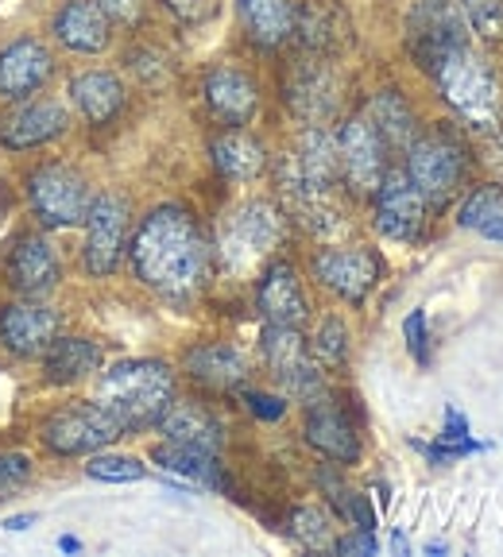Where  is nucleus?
Wrapping results in <instances>:
<instances>
[{
    "label": "nucleus",
    "mask_w": 503,
    "mask_h": 557,
    "mask_svg": "<svg viewBox=\"0 0 503 557\" xmlns=\"http://www.w3.org/2000/svg\"><path fill=\"white\" fill-rule=\"evenodd\" d=\"M132 275L171 302H186L206 287L213 244L186 206H156L128 240Z\"/></svg>",
    "instance_id": "f257e3e1"
},
{
    "label": "nucleus",
    "mask_w": 503,
    "mask_h": 557,
    "mask_svg": "<svg viewBox=\"0 0 503 557\" xmlns=\"http://www.w3.org/2000/svg\"><path fill=\"white\" fill-rule=\"evenodd\" d=\"M430 82L438 86L442 101L453 109L465 128L473 132H495L503 128V82L500 70L492 66L484 51L473 44H461L445 51L438 62L426 66Z\"/></svg>",
    "instance_id": "f03ea898"
},
{
    "label": "nucleus",
    "mask_w": 503,
    "mask_h": 557,
    "mask_svg": "<svg viewBox=\"0 0 503 557\" xmlns=\"http://www.w3.org/2000/svg\"><path fill=\"white\" fill-rule=\"evenodd\" d=\"M179 395V375L163 360H116L97 375L94 399L121 422L124 434H139L159 422Z\"/></svg>",
    "instance_id": "7ed1b4c3"
},
{
    "label": "nucleus",
    "mask_w": 503,
    "mask_h": 557,
    "mask_svg": "<svg viewBox=\"0 0 503 557\" xmlns=\"http://www.w3.org/2000/svg\"><path fill=\"white\" fill-rule=\"evenodd\" d=\"M407 178L418 194H422L430 213H442L453 198L461 194L465 178H469V156L465 144L453 128H430L418 132L407 148Z\"/></svg>",
    "instance_id": "20e7f679"
},
{
    "label": "nucleus",
    "mask_w": 503,
    "mask_h": 557,
    "mask_svg": "<svg viewBox=\"0 0 503 557\" xmlns=\"http://www.w3.org/2000/svg\"><path fill=\"white\" fill-rule=\"evenodd\" d=\"M286 240V213L268 198H248L225 218L213 244V256L225 263L229 271L244 275L252 271L263 256H271L279 244Z\"/></svg>",
    "instance_id": "39448f33"
},
{
    "label": "nucleus",
    "mask_w": 503,
    "mask_h": 557,
    "mask_svg": "<svg viewBox=\"0 0 503 557\" xmlns=\"http://www.w3.org/2000/svg\"><path fill=\"white\" fill-rule=\"evenodd\" d=\"M24 194H27L32 218L39 221V228H47V233L86 225L89 201H94L86 174L59 163V159L35 163L24 178Z\"/></svg>",
    "instance_id": "423d86ee"
},
{
    "label": "nucleus",
    "mask_w": 503,
    "mask_h": 557,
    "mask_svg": "<svg viewBox=\"0 0 503 557\" xmlns=\"http://www.w3.org/2000/svg\"><path fill=\"white\" fill-rule=\"evenodd\" d=\"M283 101L291 116L303 124H333L345 101V78L338 59L326 54H298L283 74Z\"/></svg>",
    "instance_id": "0eeeda50"
},
{
    "label": "nucleus",
    "mask_w": 503,
    "mask_h": 557,
    "mask_svg": "<svg viewBox=\"0 0 503 557\" xmlns=\"http://www.w3.org/2000/svg\"><path fill=\"white\" fill-rule=\"evenodd\" d=\"M116 437H124L121 422L97 399L70 403L39 422V445L51 457H89V453L109 449Z\"/></svg>",
    "instance_id": "6e6552de"
},
{
    "label": "nucleus",
    "mask_w": 503,
    "mask_h": 557,
    "mask_svg": "<svg viewBox=\"0 0 503 557\" xmlns=\"http://www.w3.org/2000/svg\"><path fill=\"white\" fill-rule=\"evenodd\" d=\"M0 278L16 298H47L62 283V256L47 228L16 233L0 260Z\"/></svg>",
    "instance_id": "1a4fd4ad"
},
{
    "label": "nucleus",
    "mask_w": 503,
    "mask_h": 557,
    "mask_svg": "<svg viewBox=\"0 0 503 557\" xmlns=\"http://www.w3.org/2000/svg\"><path fill=\"white\" fill-rule=\"evenodd\" d=\"M338 151H341V183L353 198L368 201L380 190L383 174L391 171V148L376 132V124L365 113L348 116L338 128Z\"/></svg>",
    "instance_id": "9d476101"
},
{
    "label": "nucleus",
    "mask_w": 503,
    "mask_h": 557,
    "mask_svg": "<svg viewBox=\"0 0 503 557\" xmlns=\"http://www.w3.org/2000/svg\"><path fill=\"white\" fill-rule=\"evenodd\" d=\"M128 198L116 190L94 194L86 213V248H82V268L94 278H109L121 260L128 256Z\"/></svg>",
    "instance_id": "9b49d317"
},
{
    "label": "nucleus",
    "mask_w": 503,
    "mask_h": 557,
    "mask_svg": "<svg viewBox=\"0 0 503 557\" xmlns=\"http://www.w3.org/2000/svg\"><path fill=\"white\" fill-rule=\"evenodd\" d=\"M260 352H263V364H268V372L283 383L286 399L310 403L314 395L326 392L321 368L314 364L310 345H306V337H303V330H298V325H263Z\"/></svg>",
    "instance_id": "f8f14e48"
},
{
    "label": "nucleus",
    "mask_w": 503,
    "mask_h": 557,
    "mask_svg": "<svg viewBox=\"0 0 503 557\" xmlns=\"http://www.w3.org/2000/svg\"><path fill=\"white\" fill-rule=\"evenodd\" d=\"M310 268L321 287L345 298L348 306H360L383 278V256L365 244H345V248H321Z\"/></svg>",
    "instance_id": "ddd939ff"
},
{
    "label": "nucleus",
    "mask_w": 503,
    "mask_h": 557,
    "mask_svg": "<svg viewBox=\"0 0 503 557\" xmlns=\"http://www.w3.org/2000/svg\"><path fill=\"white\" fill-rule=\"evenodd\" d=\"M469 44V24L457 0H418L407 16V51L418 66H430L445 51Z\"/></svg>",
    "instance_id": "4468645a"
},
{
    "label": "nucleus",
    "mask_w": 503,
    "mask_h": 557,
    "mask_svg": "<svg viewBox=\"0 0 503 557\" xmlns=\"http://www.w3.org/2000/svg\"><path fill=\"white\" fill-rule=\"evenodd\" d=\"M62 333V313L44 298H16L0 306V348L16 360H39Z\"/></svg>",
    "instance_id": "2eb2a0df"
},
{
    "label": "nucleus",
    "mask_w": 503,
    "mask_h": 557,
    "mask_svg": "<svg viewBox=\"0 0 503 557\" xmlns=\"http://www.w3.org/2000/svg\"><path fill=\"white\" fill-rule=\"evenodd\" d=\"M201 101L209 116L225 128H244L260 113V82L236 62H213L201 74Z\"/></svg>",
    "instance_id": "dca6fc26"
},
{
    "label": "nucleus",
    "mask_w": 503,
    "mask_h": 557,
    "mask_svg": "<svg viewBox=\"0 0 503 557\" xmlns=\"http://www.w3.org/2000/svg\"><path fill=\"white\" fill-rule=\"evenodd\" d=\"M70 132V113L66 104L54 97H27L16 101L9 113L0 116V148L4 151H32L59 144Z\"/></svg>",
    "instance_id": "f3484780"
},
{
    "label": "nucleus",
    "mask_w": 503,
    "mask_h": 557,
    "mask_svg": "<svg viewBox=\"0 0 503 557\" xmlns=\"http://www.w3.org/2000/svg\"><path fill=\"white\" fill-rule=\"evenodd\" d=\"M426 213H430V209H426L422 194L410 186L407 171H395V166H391V171L383 174L380 190L372 194L376 233L388 236V240L415 244L426 228Z\"/></svg>",
    "instance_id": "a211bd4d"
},
{
    "label": "nucleus",
    "mask_w": 503,
    "mask_h": 557,
    "mask_svg": "<svg viewBox=\"0 0 503 557\" xmlns=\"http://www.w3.org/2000/svg\"><path fill=\"white\" fill-rule=\"evenodd\" d=\"M54 62L51 47L44 39H35V35H20L12 44L0 47V101H27V97L44 94L51 86Z\"/></svg>",
    "instance_id": "6ab92c4d"
},
{
    "label": "nucleus",
    "mask_w": 503,
    "mask_h": 557,
    "mask_svg": "<svg viewBox=\"0 0 503 557\" xmlns=\"http://www.w3.org/2000/svg\"><path fill=\"white\" fill-rule=\"evenodd\" d=\"M306 54H326L341 59L353 47L356 24L348 16L345 0H298L295 4V35H291Z\"/></svg>",
    "instance_id": "aec40b11"
},
{
    "label": "nucleus",
    "mask_w": 503,
    "mask_h": 557,
    "mask_svg": "<svg viewBox=\"0 0 503 557\" xmlns=\"http://www.w3.org/2000/svg\"><path fill=\"white\" fill-rule=\"evenodd\" d=\"M303 437H306L310 449H318L326 461L341 465V469L360 461V434H356V426L348 422L345 407H341L330 392L314 395V399L306 403Z\"/></svg>",
    "instance_id": "412c9836"
},
{
    "label": "nucleus",
    "mask_w": 503,
    "mask_h": 557,
    "mask_svg": "<svg viewBox=\"0 0 503 557\" xmlns=\"http://www.w3.org/2000/svg\"><path fill=\"white\" fill-rule=\"evenodd\" d=\"M51 39L70 54H105L113 47V20L94 0H62L51 16Z\"/></svg>",
    "instance_id": "4be33fe9"
},
{
    "label": "nucleus",
    "mask_w": 503,
    "mask_h": 557,
    "mask_svg": "<svg viewBox=\"0 0 503 557\" xmlns=\"http://www.w3.org/2000/svg\"><path fill=\"white\" fill-rule=\"evenodd\" d=\"M256 310L268 325H298L303 330L310 318V298H306L295 263L275 260L263 268L260 287H256Z\"/></svg>",
    "instance_id": "5701e85b"
},
{
    "label": "nucleus",
    "mask_w": 503,
    "mask_h": 557,
    "mask_svg": "<svg viewBox=\"0 0 503 557\" xmlns=\"http://www.w3.org/2000/svg\"><path fill=\"white\" fill-rule=\"evenodd\" d=\"M183 372L194 383L209 387V392H241L244 383H248L252 364L241 348L229 345V341H206V345L186 348Z\"/></svg>",
    "instance_id": "b1692460"
},
{
    "label": "nucleus",
    "mask_w": 503,
    "mask_h": 557,
    "mask_svg": "<svg viewBox=\"0 0 503 557\" xmlns=\"http://www.w3.org/2000/svg\"><path fill=\"white\" fill-rule=\"evenodd\" d=\"M66 94L78 109V116L94 128H105V124H113L116 116L124 113V104H128V89L116 74L109 70H82L74 78L66 82Z\"/></svg>",
    "instance_id": "393cba45"
},
{
    "label": "nucleus",
    "mask_w": 503,
    "mask_h": 557,
    "mask_svg": "<svg viewBox=\"0 0 503 557\" xmlns=\"http://www.w3.org/2000/svg\"><path fill=\"white\" fill-rule=\"evenodd\" d=\"M298 0H236V24L256 51H279L295 35Z\"/></svg>",
    "instance_id": "a878e982"
},
{
    "label": "nucleus",
    "mask_w": 503,
    "mask_h": 557,
    "mask_svg": "<svg viewBox=\"0 0 503 557\" xmlns=\"http://www.w3.org/2000/svg\"><path fill=\"white\" fill-rule=\"evenodd\" d=\"M156 430L163 434V442L194 445V449H206V453H221V445H225V430H221L218 418L209 414L201 403L179 399V395H174L171 407L159 414Z\"/></svg>",
    "instance_id": "bb28decb"
},
{
    "label": "nucleus",
    "mask_w": 503,
    "mask_h": 557,
    "mask_svg": "<svg viewBox=\"0 0 503 557\" xmlns=\"http://www.w3.org/2000/svg\"><path fill=\"white\" fill-rule=\"evenodd\" d=\"M209 163L225 183H256L268 171V148L244 128H225L209 144Z\"/></svg>",
    "instance_id": "cd10ccee"
},
{
    "label": "nucleus",
    "mask_w": 503,
    "mask_h": 557,
    "mask_svg": "<svg viewBox=\"0 0 503 557\" xmlns=\"http://www.w3.org/2000/svg\"><path fill=\"white\" fill-rule=\"evenodd\" d=\"M101 360H105V352L97 341L59 333V337L51 341V348L39 357V364H44V383L70 387V383H82L94 372H101Z\"/></svg>",
    "instance_id": "c85d7f7f"
},
{
    "label": "nucleus",
    "mask_w": 503,
    "mask_h": 557,
    "mask_svg": "<svg viewBox=\"0 0 503 557\" xmlns=\"http://www.w3.org/2000/svg\"><path fill=\"white\" fill-rule=\"evenodd\" d=\"M365 116L376 124V132L383 136V144H388L391 151H407L410 148V139L418 136V113H415V104L407 101V94L395 86H383L376 89L372 97H368V109Z\"/></svg>",
    "instance_id": "c756f323"
},
{
    "label": "nucleus",
    "mask_w": 503,
    "mask_h": 557,
    "mask_svg": "<svg viewBox=\"0 0 503 557\" xmlns=\"http://www.w3.org/2000/svg\"><path fill=\"white\" fill-rule=\"evenodd\" d=\"M151 461L194 487H213V492L225 487V472H221L218 453L194 449V445H179V442H163L151 449Z\"/></svg>",
    "instance_id": "7c9ffc66"
},
{
    "label": "nucleus",
    "mask_w": 503,
    "mask_h": 557,
    "mask_svg": "<svg viewBox=\"0 0 503 557\" xmlns=\"http://www.w3.org/2000/svg\"><path fill=\"white\" fill-rule=\"evenodd\" d=\"M310 357L318 368H345L348 364V330L338 313L321 318L310 337Z\"/></svg>",
    "instance_id": "2f4dec72"
},
{
    "label": "nucleus",
    "mask_w": 503,
    "mask_h": 557,
    "mask_svg": "<svg viewBox=\"0 0 503 557\" xmlns=\"http://www.w3.org/2000/svg\"><path fill=\"white\" fill-rule=\"evenodd\" d=\"M291 527V539L303 542L306 549H330L333 546V515L321 511L314 504H298L286 519Z\"/></svg>",
    "instance_id": "473e14b6"
},
{
    "label": "nucleus",
    "mask_w": 503,
    "mask_h": 557,
    "mask_svg": "<svg viewBox=\"0 0 503 557\" xmlns=\"http://www.w3.org/2000/svg\"><path fill=\"white\" fill-rule=\"evenodd\" d=\"M86 476L105 480V484H132V480L148 476V469L139 457H128V453H89Z\"/></svg>",
    "instance_id": "72a5a7b5"
},
{
    "label": "nucleus",
    "mask_w": 503,
    "mask_h": 557,
    "mask_svg": "<svg viewBox=\"0 0 503 557\" xmlns=\"http://www.w3.org/2000/svg\"><path fill=\"white\" fill-rule=\"evenodd\" d=\"M495 213H503V183H480L469 190V198L461 201L457 225L461 228H480L484 221H492Z\"/></svg>",
    "instance_id": "f704fd0d"
},
{
    "label": "nucleus",
    "mask_w": 503,
    "mask_h": 557,
    "mask_svg": "<svg viewBox=\"0 0 503 557\" xmlns=\"http://www.w3.org/2000/svg\"><path fill=\"white\" fill-rule=\"evenodd\" d=\"M457 9L465 12V24L488 39V44H503V0H457Z\"/></svg>",
    "instance_id": "c9c22d12"
},
{
    "label": "nucleus",
    "mask_w": 503,
    "mask_h": 557,
    "mask_svg": "<svg viewBox=\"0 0 503 557\" xmlns=\"http://www.w3.org/2000/svg\"><path fill=\"white\" fill-rule=\"evenodd\" d=\"M124 66H128V74H136V82H144V86H151V89L167 86L174 74L171 59H167L163 51H156V47H139V51H132Z\"/></svg>",
    "instance_id": "e433bc0d"
},
{
    "label": "nucleus",
    "mask_w": 503,
    "mask_h": 557,
    "mask_svg": "<svg viewBox=\"0 0 503 557\" xmlns=\"http://www.w3.org/2000/svg\"><path fill=\"white\" fill-rule=\"evenodd\" d=\"M167 16H174L183 27H201L221 12V0H159Z\"/></svg>",
    "instance_id": "4c0bfd02"
},
{
    "label": "nucleus",
    "mask_w": 503,
    "mask_h": 557,
    "mask_svg": "<svg viewBox=\"0 0 503 557\" xmlns=\"http://www.w3.org/2000/svg\"><path fill=\"white\" fill-rule=\"evenodd\" d=\"M32 472H35V465L27 453H16V449L0 453V499L9 496V492H16V487H24L27 480H32Z\"/></svg>",
    "instance_id": "58836bf2"
},
{
    "label": "nucleus",
    "mask_w": 503,
    "mask_h": 557,
    "mask_svg": "<svg viewBox=\"0 0 503 557\" xmlns=\"http://www.w3.org/2000/svg\"><path fill=\"white\" fill-rule=\"evenodd\" d=\"M241 399L252 414L260 422H279L286 414V395H268V392H252V387H241Z\"/></svg>",
    "instance_id": "ea45409f"
},
{
    "label": "nucleus",
    "mask_w": 503,
    "mask_h": 557,
    "mask_svg": "<svg viewBox=\"0 0 503 557\" xmlns=\"http://www.w3.org/2000/svg\"><path fill=\"white\" fill-rule=\"evenodd\" d=\"M403 337H407L410 357L418 364H430V337H426V310H410L407 322H403Z\"/></svg>",
    "instance_id": "a19ab883"
},
{
    "label": "nucleus",
    "mask_w": 503,
    "mask_h": 557,
    "mask_svg": "<svg viewBox=\"0 0 503 557\" xmlns=\"http://www.w3.org/2000/svg\"><path fill=\"white\" fill-rule=\"evenodd\" d=\"M94 4L113 20V27H139L144 20V0H94Z\"/></svg>",
    "instance_id": "79ce46f5"
},
{
    "label": "nucleus",
    "mask_w": 503,
    "mask_h": 557,
    "mask_svg": "<svg viewBox=\"0 0 503 557\" xmlns=\"http://www.w3.org/2000/svg\"><path fill=\"white\" fill-rule=\"evenodd\" d=\"M438 442H445V445H465V442H473L469 418L461 414L457 407H445V426H442V434H438Z\"/></svg>",
    "instance_id": "37998d69"
},
{
    "label": "nucleus",
    "mask_w": 503,
    "mask_h": 557,
    "mask_svg": "<svg viewBox=\"0 0 503 557\" xmlns=\"http://www.w3.org/2000/svg\"><path fill=\"white\" fill-rule=\"evenodd\" d=\"M338 554H376V539L372 531H356V534H345V539H333V546Z\"/></svg>",
    "instance_id": "c03bdc74"
},
{
    "label": "nucleus",
    "mask_w": 503,
    "mask_h": 557,
    "mask_svg": "<svg viewBox=\"0 0 503 557\" xmlns=\"http://www.w3.org/2000/svg\"><path fill=\"white\" fill-rule=\"evenodd\" d=\"M484 166L495 174V183H503V128L488 132V144H484Z\"/></svg>",
    "instance_id": "a18cd8bd"
},
{
    "label": "nucleus",
    "mask_w": 503,
    "mask_h": 557,
    "mask_svg": "<svg viewBox=\"0 0 503 557\" xmlns=\"http://www.w3.org/2000/svg\"><path fill=\"white\" fill-rule=\"evenodd\" d=\"M480 236H488V240H500L503 244V213H495L492 221H484V225L477 228Z\"/></svg>",
    "instance_id": "49530a36"
},
{
    "label": "nucleus",
    "mask_w": 503,
    "mask_h": 557,
    "mask_svg": "<svg viewBox=\"0 0 503 557\" xmlns=\"http://www.w3.org/2000/svg\"><path fill=\"white\" fill-rule=\"evenodd\" d=\"M32 522H35V515H12V519L4 522V527H9V531L16 534V531H27V527H32Z\"/></svg>",
    "instance_id": "de8ad7c7"
},
{
    "label": "nucleus",
    "mask_w": 503,
    "mask_h": 557,
    "mask_svg": "<svg viewBox=\"0 0 503 557\" xmlns=\"http://www.w3.org/2000/svg\"><path fill=\"white\" fill-rule=\"evenodd\" d=\"M391 546L400 549V554H407V539H403V534H400V531H395V539H391Z\"/></svg>",
    "instance_id": "09e8293b"
},
{
    "label": "nucleus",
    "mask_w": 503,
    "mask_h": 557,
    "mask_svg": "<svg viewBox=\"0 0 503 557\" xmlns=\"http://www.w3.org/2000/svg\"><path fill=\"white\" fill-rule=\"evenodd\" d=\"M59 546H62V549H82V542H78V539H62Z\"/></svg>",
    "instance_id": "8fccbe9b"
}]
</instances>
